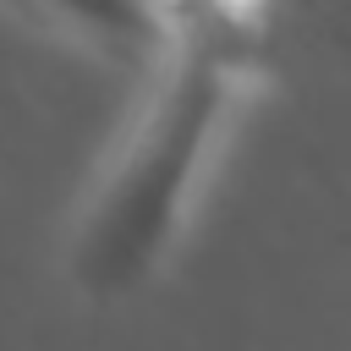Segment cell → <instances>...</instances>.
I'll use <instances>...</instances> for the list:
<instances>
[{
  "mask_svg": "<svg viewBox=\"0 0 351 351\" xmlns=\"http://www.w3.org/2000/svg\"><path fill=\"white\" fill-rule=\"evenodd\" d=\"M154 66L137 115L71 225L66 269L93 302H115L159 274L225 126L263 77V11L181 5L154 11Z\"/></svg>",
  "mask_w": 351,
  "mask_h": 351,
  "instance_id": "obj_1",
  "label": "cell"
}]
</instances>
